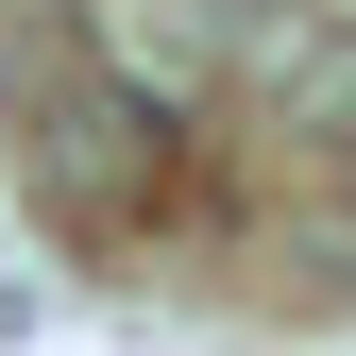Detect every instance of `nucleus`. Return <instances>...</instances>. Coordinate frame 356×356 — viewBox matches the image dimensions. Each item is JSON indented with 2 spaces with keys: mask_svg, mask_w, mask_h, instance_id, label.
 Listing matches in <instances>:
<instances>
[{
  "mask_svg": "<svg viewBox=\"0 0 356 356\" xmlns=\"http://www.w3.org/2000/svg\"><path fill=\"white\" fill-rule=\"evenodd\" d=\"M220 102H238L254 136H305V153H339V136H356V17H339V0H238Z\"/></svg>",
  "mask_w": 356,
  "mask_h": 356,
  "instance_id": "obj_1",
  "label": "nucleus"
},
{
  "mask_svg": "<svg viewBox=\"0 0 356 356\" xmlns=\"http://www.w3.org/2000/svg\"><path fill=\"white\" fill-rule=\"evenodd\" d=\"M323 187H339V204H356V136H339V153H323Z\"/></svg>",
  "mask_w": 356,
  "mask_h": 356,
  "instance_id": "obj_3",
  "label": "nucleus"
},
{
  "mask_svg": "<svg viewBox=\"0 0 356 356\" xmlns=\"http://www.w3.org/2000/svg\"><path fill=\"white\" fill-rule=\"evenodd\" d=\"M102 51L153 85V102H220V51H238V0H119Z\"/></svg>",
  "mask_w": 356,
  "mask_h": 356,
  "instance_id": "obj_2",
  "label": "nucleus"
}]
</instances>
